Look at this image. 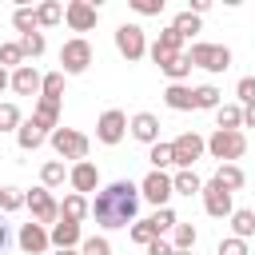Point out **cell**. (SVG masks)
<instances>
[{
    "label": "cell",
    "instance_id": "obj_37",
    "mask_svg": "<svg viewBox=\"0 0 255 255\" xmlns=\"http://www.w3.org/2000/svg\"><path fill=\"white\" fill-rule=\"evenodd\" d=\"M20 64H24V52H20V44H16V40H12V44H0V68H4V72H8V68L16 72Z\"/></svg>",
    "mask_w": 255,
    "mask_h": 255
},
{
    "label": "cell",
    "instance_id": "obj_28",
    "mask_svg": "<svg viewBox=\"0 0 255 255\" xmlns=\"http://www.w3.org/2000/svg\"><path fill=\"white\" fill-rule=\"evenodd\" d=\"M84 215H88V195H76V191H72V195L60 203V219H72V223H80Z\"/></svg>",
    "mask_w": 255,
    "mask_h": 255
},
{
    "label": "cell",
    "instance_id": "obj_11",
    "mask_svg": "<svg viewBox=\"0 0 255 255\" xmlns=\"http://www.w3.org/2000/svg\"><path fill=\"white\" fill-rule=\"evenodd\" d=\"M199 195H203V211H207L211 219H231L235 203H231V191H227V187H219L215 179H207Z\"/></svg>",
    "mask_w": 255,
    "mask_h": 255
},
{
    "label": "cell",
    "instance_id": "obj_1",
    "mask_svg": "<svg viewBox=\"0 0 255 255\" xmlns=\"http://www.w3.org/2000/svg\"><path fill=\"white\" fill-rule=\"evenodd\" d=\"M135 211H139V187H135L131 179H112V183L100 187L96 199L88 203V215H92L100 227H108V231L135 223Z\"/></svg>",
    "mask_w": 255,
    "mask_h": 255
},
{
    "label": "cell",
    "instance_id": "obj_3",
    "mask_svg": "<svg viewBox=\"0 0 255 255\" xmlns=\"http://www.w3.org/2000/svg\"><path fill=\"white\" fill-rule=\"evenodd\" d=\"M183 56L191 60V68H203V72H227L231 68V48L227 44H191Z\"/></svg>",
    "mask_w": 255,
    "mask_h": 255
},
{
    "label": "cell",
    "instance_id": "obj_24",
    "mask_svg": "<svg viewBox=\"0 0 255 255\" xmlns=\"http://www.w3.org/2000/svg\"><path fill=\"white\" fill-rule=\"evenodd\" d=\"M231 235L247 243V239L255 235V211H247V207H239V211H231Z\"/></svg>",
    "mask_w": 255,
    "mask_h": 255
},
{
    "label": "cell",
    "instance_id": "obj_48",
    "mask_svg": "<svg viewBox=\"0 0 255 255\" xmlns=\"http://www.w3.org/2000/svg\"><path fill=\"white\" fill-rule=\"evenodd\" d=\"M243 128H255V104L243 108Z\"/></svg>",
    "mask_w": 255,
    "mask_h": 255
},
{
    "label": "cell",
    "instance_id": "obj_23",
    "mask_svg": "<svg viewBox=\"0 0 255 255\" xmlns=\"http://www.w3.org/2000/svg\"><path fill=\"white\" fill-rule=\"evenodd\" d=\"M199 191H203V179H199L195 171H175V175H171V195H187V199H191V195H199Z\"/></svg>",
    "mask_w": 255,
    "mask_h": 255
},
{
    "label": "cell",
    "instance_id": "obj_13",
    "mask_svg": "<svg viewBox=\"0 0 255 255\" xmlns=\"http://www.w3.org/2000/svg\"><path fill=\"white\" fill-rule=\"evenodd\" d=\"M48 243H52L56 251H76V247L84 243L80 223H72V219H56V223L48 227Z\"/></svg>",
    "mask_w": 255,
    "mask_h": 255
},
{
    "label": "cell",
    "instance_id": "obj_21",
    "mask_svg": "<svg viewBox=\"0 0 255 255\" xmlns=\"http://www.w3.org/2000/svg\"><path fill=\"white\" fill-rule=\"evenodd\" d=\"M211 179H215L219 187H227V191H239V187L247 183V175H243V167H239V163H219Z\"/></svg>",
    "mask_w": 255,
    "mask_h": 255
},
{
    "label": "cell",
    "instance_id": "obj_18",
    "mask_svg": "<svg viewBox=\"0 0 255 255\" xmlns=\"http://www.w3.org/2000/svg\"><path fill=\"white\" fill-rule=\"evenodd\" d=\"M32 124H36V128H44V131L52 135V131L60 128V100H44V96H40V100H36V108H32Z\"/></svg>",
    "mask_w": 255,
    "mask_h": 255
},
{
    "label": "cell",
    "instance_id": "obj_6",
    "mask_svg": "<svg viewBox=\"0 0 255 255\" xmlns=\"http://www.w3.org/2000/svg\"><path fill=\"white\" fill-rule=\"evenodd\" d=\"M203 151H207V143H203L199 131H179V135L171 139V163H175L179 171H191V163H195Z\"/></svg>",
    "mask_w": 255,
    "mask_h": 255
},
{
    "label": "cell",
    "instance_id": "obj_51",
    "mask_svg": "<svg viewBox=\"0 0 255 255\" xmlns=\"http://www.w3.org/2000/svg\"><path fill=\"white\" fill-rule=\"evenodd\" d=\"M175 255H191V251H175Z\"/></svg>",
    "mask_w": 255,
    "mask_h": 255
},
{
    "label": "cell",
    "instance_id": "obj_9",
    "mask_svg": "<svg viewBox=\"0 0 255 255\" xmlns=\"http://www.w3.org/2000/svg\"><path fill=\"white\" fill-rule=\"evenodd\" d=\"M124 135H128V112L108 108V112L96 120V139H100V143H108V147H116Z\"/></svg>",
    "mask_w": 255,
    "mask_h": 255
},
{
    "label": "cell",
    "instance_id": "obj_36",
    "mask_svg": "<svg viewBox=\"0 0 255 255\" xmlns=\"http://www.w3.org/2000/svg\"><path fill=\"white\" fill-rule=\"evenodd\" d=\"M171 28H175V32H179V36H183V40H191V36H195V32H199V16H191V12H187V8H183V12H179V16H175V20H171Z\"/></svg>",
    "mask_w": 255,
    "mask_h": 255
},
{
    "label": "cell",
    "instance_id": "obj_12",
    "mask_svg": "<svg viewBox=\"0 0 255 255\" xmlns=\"http://www.w3.org/2000/svg\"><path fill=\"white\" fill-rule=\"evenodd\" d=\"M64 20H68L72 32H92L96 20H100V8L88 4V0H68V4H64Z\"/></svg>",
    "mask_w": 255,
    "mask_h": 255
},
{
    "label": "cell",
    "instance_id": "obj_34",
    "mask_svg": "<svg viewBox=\"0 0 255 255\" xmlns=\"http://www.w3.org/2000/svg\"><path fill=\"white\" fill-rule=\"evenodd\" d=\"M159 72H163L171 84H183V80L191 76V60H187V56H175V60H171L167 68H159Z\"/></svg>",
    "mask_w": 255,
    "mask_h": 255
},
{
    "label": "cell",
    "instance_id": "obj_16",
    "mask_svg": "<svg viewBox=\"0 0 255 255\" xmlns=\"http://www.w3.org/2000/svg\"><path fill=\"white\" fill-rule=\"evenodd\" d=\"M128 131L139 139V143H159V116H151V112H135L131 120H128Z\"/></svg>",
    "mask_w": 255,
    "mask_h": 255
},
{
    "label": "cell",
    "instance_id": "obj_46",
    "mask_svg": "<svg viewBox=\"0 0 255 255\" xmlns=\"http://www.w3.org/2000/svg\"><path fill=\"white\" fill-rule=\"evenodd\" d=\"M8 243H12V227L4 223V215H0V255L8 251Z\"/></svg>",
    "mask_w": 255,
    "mask_h": 255
},
{
    "label": "cell",
    "instance_id": "obj_17",
    "mask_svg": "<svg viewBox=\"0 0 255 255\" xmlns=\"http://www.w3.org/2000/svg\"><path fill=\"white\" fill-rule=\"evenodd\" d=\"M40 80H44V76H40L32 64H20V68L8 76V88H12L16 96H40Z\"/></svg>",
    "mask_w": 255,
    "mask_h": 255
},
{
    "label": "cell",
    "instance_id": "obj_14",
    "mask_svg": "<svg viewBox=\"0 0 255 255\" xmlns=\"http://www.w3.org/2000/svg\"><path fill=\"white\" fill-rule=\"evenodd\" d=\"M16 243H20V251H24V255H44V251L52 247V243H48V227H40L36 219H32V223H20Z\"/></svg>",
    "mask_w": 255,
    "mask_h": 255
},
{
    "label": "cell",
    "instance_id": "obj_29",
    "mask_svg": "<svg viewBox=\"0 0 255 255\" xmlns=\"http://www.w3.org/2000/svg\"><path fill=\"white\" fill-rule=\"evenodd\" d=\"M195 239H199V231H195L191 223H175V227H171V247H175V251H191Z\"/></svg>",
    "mask_w": 255,
    "mask_h": 255
},
{
    "label": "cell",
    "instance_id": "obj_31",
    "mask_svg": "<svg viewBox=\"0 0 255 255\" xmlns=\"http://www.w3.org/2000/svg\"><path fill=\"white\" fill-rule=\"evenodd\" d=\"M16 44H20V52H24V60H36V56H44V48H48V40H44V32H28V36H20Z\"/></svg>",
    "mask_w": 255,
    "mask_h": 255
},
{
    "label": "cell",
    "instance_id": "obj_33",
    "mask_svg": "<svg viewBox=\"0 0 255 255\" xmlns=\"http://www.w3.org/2000/svg\"><path fill=\"white\" fill-rule=\"evenodd\" d=\"M147 223H151V231H155V235H159V239H163V231H171V227H175V223H179V219H175V211H171V207H155V211H151V219H147Z\"/></svg>",
    "mask_w": 255,
    "mask_h": 255
},
{
    "label": "cell",
    "instance_id": "obj_5",
    "mask_svg": "<svg viewBox=\"0 0 255 255\" xmlns=\"http://www.w3.org/2000/svg\"><path fill=\"white\" fill-rule=\"evenodd\" d=\"M92 44L84 40V36H72V40H64V48H60V72L64 76H80V72H88L92 68Z\"/></svg>",
    "mask_w": 255,
    "mask_h": 255
},
{
    "label": "cell",
    "instance_id": "obj_38",
    "mask_svg": "<svg viewBox=\"0 0 255 255\" xmlns=\"http://www.w3.org/2000/svg\"><path fill=\"white\" fill-rule=\"evenodd\" d=\"M20 207H24V191L20 187H0V215L20 211Z\"/></svg>",
    "mask_w": 255,
    "mask_h": 255
},
{
    "label": "cell",
    "instance_id": "obj_7",
    "mask_svg": "<svg viewBox=\"0 0 255 255\" xmlns=\"http://www.w3.org/2000/svg\"><path fill=\"white\" fill-rule=\"evenodd\" d=\"M116 52H120L128 64L143 60V56H147V36H143V28H139V24H120V28H116Z\"/></svg>",
    "mask_w": 255,
    "mask_h": 255
},
{
    "label": "cell",
    "instance_id": "obj_22",
    "mask_svg": "<svg viewBox=\"0 0 255 255\" xmlns=\"http://www.w3.org/2000/svg\"><path fill=\"white\" fill-rule=\"evenodd\" d=\"M215 124H219V131H239L243 128V108L239 104H219L215 108Z\"/></svg>",
    "mask_w": 255,
    "mask_h": 255
},
{
    "label": "cell",
    "instance_id": "obj_32",
    "mask_svg": "<svg viewBox=\"0 0 255 255\" xmlns=\"http://www.w3.org/2000/svg\"><path fill=\"white\" fill-rule=\"evenodd\" d=\"M40 96L44 100H64V72H48L40 80Z\"/></svg>",
    "mask_w": 255,
    "mask_h": 255
},
{
    "label": "cell",
    "instance_id": "obj_50",
    "mask_svg": "<svg viewBox=\"0 0 255 255\" xmlns=\"http://www.w3.org/2000/svg\"><path fill=\"white\" fill-rule=\"evenodd\" d=\"M56 255H80V251H56Z\"/></svg>",
    "mask_w": 255,
    "mask_h": 255
},
{
    "label": "cell",
    "instance_id": "obj_47",
    "mask_svg": "<svg viewBox=\"0 0 255 255\" xmlns=\"http://www.w3.org/2000/svg\"><path fill=\"white\" fill-rule=\"evenodd\" d=\"M207 8H211V0H191V8H187V12H191V16H203Z\"/></svg>",
    "mask_w": 255,
    "mask_h": 255
},
{
    "label": "cell",
    "instance_id": "obj_10",
    "mask_svg": "<svg viewBox=\"0 0 255 255\" xmlns=\"http://www.w3.org/2000/svg\"><path fill=\"white\" fill-rule=\"evenodd\" d=\"M139 199H147L151 207H167V199H171V175L167 171H147L139 179Z\"/></svg>",
    "mask_w": 255,
    "mask_h": 255
},
{
    "label": "cell",
    "instance_id": "obj_19",
    "mask_svg": "<svg viewBox=\"0 0 255 255\" xmlns=\"http://www.w3.org/2000/svg\"><path fill=\"white\" fill-rule=\"evenodd\" d=\"M163 104L171 112H195V100H191V88L187 84H167L163 88Z\"/></svg>",
    "mask_w": 255,
    "mask_h": 255
},
{
    "label": "cell",
    "instance_id": "obj_27",
    "mask_svg": "<svg viewBox=\"0 0 255 255\" xmlns=\"http://www.w3.org/2000/svg\"><path fill=\"white\" fill-rule=\"evenodd\" d=\"M60 20H64V4H60V0H44V4L36 8V24H40V28H56Z\"/></svg>",
    "mask_w": 255,
    "mask_h": 255
},
{
    "label": "cell",
    "instance_id": "obj_49",
    "mask_svg": "<svg viewBox=\"0 0 255 255\" xmlns=\"http://www.w3.org/2000/svg\"><path fill=\"white\" fill-rule=\"evenodd\" d=\"M4 88H8V72L0 68V92H4Z\"/></svg>",
    "mask_w": 255,
    "mask_h": 255
},
{
    "label": "cell",
    "instance_id": "obj_39",
    "mask_svg": "<svg viewBox=\"0 0 255 255\" xmlns=\"http://www.w3.org/2000/svg\"><path fill=\"white\" fill-rule=\"evenodd\" d=\"M20 124H24L20 108H16V104H0V131H16Z\"/></svg>",
    "mask_w": 255,
    "mask_h": 255
},
{
    "label": "cell",
    "instance_id": "obj_35",
    "mask_svg": "<svg viewBox=\"0 0 255 255\" xmlns=\"http://www.w3.org/2000/svg\"><path fill=\"white\" fill-rule=\"evenodd\" d=\"M147 159H151V171H163V167H171V143H151L147 147Z\"/></svg>",
    "mask_w": 255,
    "mask_h": 255
},
{
    "label": "cell",
    "instance_id": "obj_43",
    "mask_svg": "<svg viewBox=\"0 0 255 255\" xmlns=\"http://www.w3.org/2000/svg\"><path fill=\"white\" fill-rule=\"evenodd\" d=\"M235 96L243 100V108H247V104H255V76H243V80L235 84Z\"/></svg>",
    "mask_w": 255,
    "mask_h": 255
},
{
    "label": "cell",
    "instance_id": "obj_42",
    "mask_svg": "<svg viewBox=\"0 0 255 255\" xmlns=\"http://www.w3.org/2000/svg\"><path fill=\"white\" fill-rule=\"evenodd\" d=\"M135 16H159L163 12V0H128Z\"/></svg>",
    "mask_w": 255,
    "mask_h": 255
},
{
    "label": "cell",
    "instance_id": "obj_2",
    "mask_svg": "<svg viewBox=\"0 0 255 255\" xmlns=\"http://www.w3.org/2000/svg\"><path fill=\"white\" fill-rule=\"evenodd\" d=\"M207 151H211V159H219V163H235V159H243V151H247V135L243 131H211L207 139Z\"/></svg>",
    "mask_w": 255,
    "mask_h": 255
},
{
    "label": "cell",
    "instance_id": "obj_30",
    "mask_svg": "<svg viewBox=\"0 0 255 255\" xmlns=\"http://www.w3.org/2000/svg\"><path fill=\"white\" fill-rule=\"evenodd\" d=\"M12 24H16V32H20V36L40 32V24H36V8H28V4H20V8L12 12Z\"/></svg>",
    "mask_w": 255,
    "mask_h": 255
},
{
    "label": "cell",
    "instance_id": "obj_25",
    "mask_svg": "<svg viewBox=\"0 0 255 255\" xmlns=\"http://www.w3.org/2000/svg\"><path fill=\"white\" fill-rule=\"evenodd\" d=\"M191 100H195V108L215 112V108H219V100H223V92H219L215 84H199V88H191Z\"/></svg>",
    "mask_w": 255,
    "mask_h": 255
},
{
    "label": "cell",
    "instance_id": "obj_4",
    "mask_svg": "<svg viewBox=\"0 0 255 255\" xmlns=\"http://www.w3.org/2000/svg\"><path fill=\"white\" fill-rule=\"evenodd\" d=\"M48 143H52V151L60 155V159H88V147H92V139L84 135V131H76V128H56L52 135H48Z\"/></svg>",
    "mask_w": 255,
    "mask_h": 255
},
{
    "label": "cell",
    "instance_id": "obj_8",
    "mask_svg": "<svg viewBox=\"0 0 255 255\" xmlns=\"http://www.w3.org/2000/svg\"><path fill=\"white\" fill-rule=\"evenodd\" d=\"M24 207L32 211V219H36L40 227H52V223L60 219V203L52 199L48 187H32V191H24Z\"/></svg>",
    "mask_w": 255,
    "mask_h": 255
},
{
    "label": "cell",
    "instance_id": "obj_20",
    "mask_svg": "<svg viewBox=\"0 0 255 255\" xmlns=\"http://www.w3.org/2000/svg\"><path fill=\"white\" fill-rule=\"evenodd\" d=\"M44 139H48V131H44V128H36L32 120H24V124L16 128V143H20V151H36Z\"/></svg>",
    "mask_w": 255,
    "mask_h": 255
},
{
    "label": "cell",
    "instance_id": "obj_45",
    "mask_svg": "<svg viewBox=\"0 0 255 255\" xmlns=\"http://www.w3.org/2000/svg\"><path fill=\"white\" fill-rule=\"evenodd\" d=\"M147 255H175V247H171L167 239H151V243H147Z\"/></svg>",
    "mask_w": 255,
    "mask_h": 255
},
{
    "label": "cell",
    "instance_id": "obj_44",
    "mask_svg": "<svg viewBox=\"0 0 255 255\" xmlns=\"http://www.w3.org/2000/svg\"><path fill=\"white\" fill-rule=\"evenodd\" d=\"M215 255H251V251H247V243H243V239H235V235H231V239H223V243H219V251H215Z\"/></svg>",
    "mask_w": 255,
    "mask_h": 255
},
{
    "label": "cell",
    "instance_id": "obj_40",
    "mask_svg": "<svg viewBox=\"0 0 255 255\" xmlns=\"http://www.w3.org/2000/svg\"><path fill=\"white\" fill-rule=\"evenodd\" d=\"M80 255H112V243H108L104 235H88V239L80 243Z\"/></svg>",
    "mask_w": 255,
    "mask_h": 255
},
{
    "label": "cell",
    "instance_id": "obj_41",
    "mask_svg": "<svg viewBox=\"0 0 255 255\" xmlns=\"http://www.w3.org/2000/svg\"><path fill=\"white\" fill-rule=\"evenodd\" d=\"M151 239H159V235L151 231V223H147V219H135V223H131V243H139V247H147Z\"/></svg>",
    "mask_w": 255,
    "mask_h": 255
},
{
    "label": "cell",
    "instance_id": "obj_26",
    "mask_svg": "<svg viewBox=\"0 0 255 255\" xmlns=\"http://www.w3.org/2000/svg\"><path fill=\"white\" fill-rule=\"evenodd\" d=\"M64 179H68V167H64V159H48V163L40 167V187H48V191H52V187H60Z\"/></svg>",
    "mask_w": 255,
    "mask_h": 255
},
{
    "label": "cell",
    "instance_id": "obj_15",
    "mask_svg": "<svg viewBox=\"0 0 255 255\" xmlns=\"http://www.w3.org/2000/svg\"><path fill=\"white\" fill-rule=\"evenodd\" d=\"M68 183H72V191H76V195L96 191V187H100V171H96V163H92V159L72 163V167H68Z\"/></svg>",
    "mask_w": 255,
    "mask_h": 255
}]
</instances>
